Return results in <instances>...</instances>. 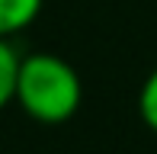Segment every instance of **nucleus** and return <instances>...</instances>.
I'll list each match as a JSON object with an SVG mask.
<instances>
[{"label": "nucleus", "mask_w": 157, "mask_h": 154, "mask_svg": "<svg viewBox=\"0 0 157 154\" xmlns=\"http://www.w3.org/2000/svg\"><path fill=\"white\" fill-rule=\"evenodd\" d=\"M13 100L35 122L61 125L80 109L83 87H80L77 71L64 58L52 52H35L29 58H19Z\"/></svg>", "instance_id": "nucleus-1"}, {"label": "nucleus", "mask_w": 157, "mask_h": 154, "mask_svg": "<svg viewBox=\"0 0 157 154\" xmlns=\"http://www.w3.org/2000/svg\"><path fill=\"white\" fill-rule=\"evenodd\" d=\"M45 0H0V36L10 39L16 32H23L35 16L42 13Z\"/></svg>", "instance_id": "nucleus-2"}, {"label": "nucleus", "mask_w": 157, "mask_h": 154, "mask_svg": "<svg viewBox=\"0 0 157 154\" xmlns=\"http://www.w3.org/2000/svg\"><path fill=\"white\" fill-rule=\"evenodd\" d=\"M16 71H19V55L10 45V39L0 36V109L16 93Z\"/></svg>", "instance_id": "nucleus-3"}, {"label": "nucleus", "mask_w": 157, "mask_h": 154, "mask_svg": "<svg viewBox=\"0 0 157 154\" xmlns=\"http://www.w3.org/2000/svg\"><path fill=\"white\" fill-rule=\"evenodd\" d=\"M138 113L144 119V125L151 132H157V67L147 74V80L141 83V93H138Z\"/></svg>", "instance_id": "nucleus-4"}]
</instances>
